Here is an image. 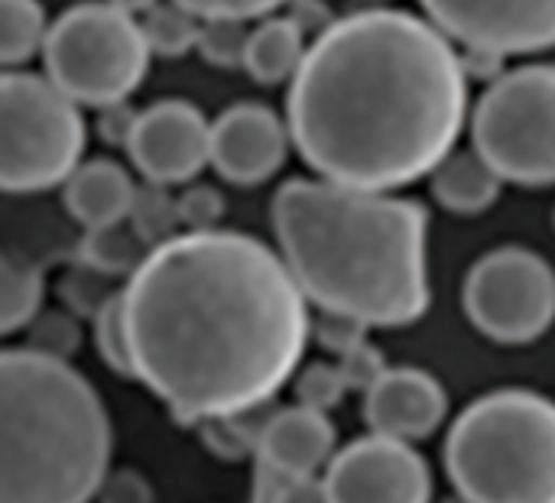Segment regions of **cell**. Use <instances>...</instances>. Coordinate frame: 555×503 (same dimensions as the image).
Here are the masks:
<instances>
[{
  "label": "cell",
  "mask_w": 555,
  "mask_h": 503,
  "mask_svg": "<svg viewBox=\"0 0 555 503\" xmlns=\"http://www.w3.org/2000/svg\"><path fill=\"white\" fill-rule=\"evenodd\" d=\"M98 503H153V485L133 472V468H120V472H111Z\"/></svg>",
  "instance_id": "e575fe53"
},
{
  "label": "cell",
  "mask_w": 555,
  "mask_h": 503,
  "mask_svg": "<svg viewBox=\"0 0 555 503\" xmlns=\"http://www.w3.org/2000/svg\"><path fill=\"white\" fill-rule=\"evenodd\" d=\"M130 224L150 247L172 241L176 234H182L179 195H172L169 185L143 182L137 192V202H133V211H130Z\"/></svg>",
  "instance_id": "603a6c76"
},
{
  "label": "cell",
  "mask_w": 555,
  "mask_h": 503,
  "mask_svg": "<svg viewBox=\"0 0 555 503\" xmlns=\"http://www.w3.org/2000/svg\"><path fill=\"white\" fill-rule=\"evenodd\" d=\"M364 420L371 433L416 446L446 426L449 394L442 381L423 367H387L364 394Z\"/></svg>",
  "instance_id": "5bb4252c"
},
{
  "label": "cell",
  "mask_w": 555,
  "mask_h": 503,
  "mask_svg": "<svg viewBox=\"0 0 555 503\" xmlns=\"http://www.w3.org/2000/svg\"><path fill=\"white\" fill-rule=\"evenodd\" d=\"M185 10H192L202 20H215V16H228V20H267L273 16L280 7H286L289 0H176Z\"/></svg>",
  "instance_id": "1f68e13d"
},
{
  "label": "cell",
  "mask_w": 555,
  "mask_h": 503,
  "mask_svg": "<svg viewBox=\"0 0 555 503\" xmlns=\"http://www.w3.org/2000/svg\"><path fill=\"white\" fill-rule=\"evenodd\" d=\"M426 16L455 42L501 55L555 49V0H420Z\"/></svg>",
  "instance_id": "8fae6325"
},
{
  "label": "cell",
  "mask_w": 555,
  "mask_h": 503,
  "mask_svg": "<svg viewBox=\"0 0 555 503\" xmlns=\"http://www.w3.org/2000/svg\"><path fill=\"white\" fill-rule=\"evenodd\" d=\"M338 367H341V374H345V381H348L351 390H364L367 394L384 377L387 361H384V354L371 341H364V345L351 348L348 354H341L338 358Z\"/></svg>",
  "instance_id": "d6a6232c"
},
{
  "label": "cell",
  "mask_w": 555,
  "mask_h": 503,
  "mask_svg": "<svg viewBox=\"0 0 555 503\" xmlns=\"http://www.w3.org/2000/svg\"><path fill=\"white\" fill-rule=\"evenodd\" d=\"M472 146L504 182L555 185V65L507 68L472 111Z\"/></svg>",
  "instance_id": "ba28073f"
},
{
  "label": "cell",
  "mask_w": 555,
  "mask_h": 503,
  "mask_svg": "<svg viewBox=\"0 0 555 503\" xmlns=\"http://www.w3.org/2000/svg\"><path fill=\"white\" fill-rule=\"evenodd\" d=\"M133 381L179 423L244 416L296 374L309 299L280 250L244 231H182L120 286Z\"/></svg>",
  "instance_id": "6da1fadb"
},
{
  "label": "cell",
  "mask_w": 555,
  "mask_h": 503,
  "mask_svg": "<svg viewBox=\"0 0 555 503\" xmlns=\"http://www.w3.org/2000/svg\"><path fill=\"white\" fill-rule=\"evenodd\" d=\"M289 10H286V16H293L296 20V26L309 36V39H315V36H322L338 16H332L328 13V7L322 3V0H289L286 3Z\"/></svg>",
  "instance_id": "74e56055"
},
{
  "label": "cell",
  "mask_w": 555,
  "mask_h": 503,
  "mask_svg": "<svg viewBox=\"0 0 555 503\" xmlns=\"http://www.w3.org/2000/svg\"><path fill=\"white\" fill-rule=\"evenodd\" d=\"M49 29H52V23L39 0H0L3 68H23L33 55H42Z\"/></svg>",
  "instance_id": "44dd1931"
},
{
  "label": "cell",
  "mask_w": 555,
  "mask_h": 503,
  "mask_svg": "<svg viewBox=\"0 0 555 503\" xmlns=\"http://www.w3.org/2000/svg\"><path fill=\"white\" fill-rule=\"evenodd\" d=\"M29 328H33L29 348H36V351H46V354L68 361V354L78 345V325L68 312H42Z\"/></svg>",
  "instance_id": "4dcf8cb0"
},
{
  "label": "cell",
  "mask_w": 555,
  "mask_h": 503,
  "mask_svg": "<svg viewBox=\"0 0 555 503\" xmlns=\"http://www.w3.org/2000/svg\"><path fill=\"white\" fill-rule=\"evenodd\" d=\"M433 198L462 218L485 215L504 189L501 172L472 146V150H452L429 176Z\"/></svg>",
  "instance_id": "e0dca14e"
},
{
  "label": "cell",
  "mask_w": 555,
  "mask_h": 503,
  "mask_svg": "<svg viewBox=\"0 0 555 503\" xmlns=\"http://www.w3.org/2000/svg\"><path fill=\"white\" fill-rule=\"evenodd\" d=\"M247 46H250V29H247L244 20H228V16L202 20V36H198L195 52L208 65H215V68H244Z\"/></svg>",
  "instance_id": "d4e9b609"
},
{
  "label": "cell",
  "mask_w": 555,
  "mask_h": 503,
  "mask_svg": "<svg viewBox=\"0 0 555 503\" xmlns=\"http://www.w3.org/2000/svg\"><path fill=\"white\" fill-rule=\"evenodd\" d=\"M127 156L146 182L189 185L211 166V120L182 98H166L137 114Z\"/></svg>",
  "instance_id": "7c38bea8"
},
{
  "label": "cell",
  "mask_w": 555,
  "mask_h": 503,
  "mask_svg": "<svg viewBox=\"0 0 555 503\" xmlns=\"http://www.w3.org/2000/svg\"><path fill=\"white\" fill-rule=\"evenodd\" d=\"M309 46H312V39L296 26L293 16L273 13L250 29L244 72L260 85L293 81L309 55Z\"/></svg>",
  "instance_id": "ac0fdd59"
},
{
  "label": "cell",
  "mask_w": 555,
  "mask_h": 503,
  "mask_svg": "<svg viewBox=\"0 0 555 503\" xmlns=\"http://www.w3.org/2000/svg\"><path fill=\"white\" fill-rule=\"evenodd\" d=\"M338 455V433L328 413L312 407H286L260 423L257 462L283 478L325 475Z\"/></svg>",
  "instance_id": "9a60e30c"
},
{
  "label": "cell",
  "mask_w": 555,
  "mask_h": 503,
  "mask_svg": "<svg viewBox=\"0 0 555 503\" xmlns=\"http://www.w3.org/2000/svg\"><path fill=\"white\" fill-rule=\"evenodd\" d=\"M146 42L153 49V55L163 59H179L198 49V36H202V16H195L192 10H185L176 0H159L153 10H146L140 16Z\"/></svg>",
  "instance_id": "7402d4cb"
},
{
  "label": "cell",
  "mask_w": 555,
  "mask_h": 503,
  "mask_svg": "<svg viewBox=\"0 0 555 503\" xmlns=\"http://www.w3.org/2000/svg\"><path fill=\"white\" fill-rule=\"evenodd\" d=\"M361 7H390L393 0H358Z\"/></svg>",
  "instance_id": "ab89813d"
},
{
  "label": "cell",
  "mask_w": 555,
  "mask_h": 503,
  "mask_svg": "<svg viewBox=\"0 0 555 503\" xmlns=\"http://www.w3.org/2000/svg\"><path fill=\"white\" fill-rule=\"evenodd\" d=\"M182 231H215L224 218V195L215 185H185L179 192Z\"/></svg>",
  "instance_id": "f546056e"
},
{
  "label": "cell",
  "mask_w": 555,
  "mask_h": 503,
  "mask_svg": "<svg viewBox=\"0 0 555 503\" xmlns=\"http://www.w3.org/2000/svg\"><path fill=\"white\" fill-rule=\"evenodd\" d=\"M137 114H140V111L127 107V101L107 104V107H101V114H98V133H101L111 146H127L130 133H133V124H137Z\"/></svg>",
  "instance_id": "8d00e7d4"
},
{
  "label": "cell",
  "mask_w": 555,
  "mask_h": 503,
  "mask_svg": "<svg viewBox=\"0 0 555 503\" xmlns=\"http://www.w3.org/2000/svg\"><path fill=\"white\" fill-rule=\"evenodd\" d=\"M114 429L72 361L29 345L0 354V503H91L111 475Z\"/></svg>",
  "instance_id": "277c9868"
},
{
  "label": "cell",
  "mask_w": 555,
  "mask_h": 503,
  "mask_svg": "<svg viewBox=\"0 0 555 503\" xmlns=\"http://www.w3.org/2000/svg\"><path fill=\"white\" fill-rule=\"evenodd\" d=\"M140 185L133 182L130 169L117 159H88L81 163L72 179L62 185V198L68 215L85 228H107L130 218Z\"/></svg>",
  "instance_id": "2e32d148"
},
{
  "label": "cell",
  "mask_w": 555,
  "mask_h": 503,
  "mask_svg": "<svg viewBox=\"0 0 555 503\" xmlns=\"http://www.w3.org/2000/svg\"><path fill=\"white\" fill-rule=\"evenodd\" d=\"M107 283H111V276H104V273H98V270H91V267H85V263L78 260L75 270L62 280V296H65L68 309H72L75 315L94 319L98 309L117 293V289H107Z\"/></svg>",
  "instance_id": "f1b7e54d"
},
{
  "label": "cell",
  "mask_w": 555,
  "mask_h": 503,
  "mask_svg": "<svg viewBox=\"0 0 555 503\" xmlns=\"http://www.w3.org/2000/svg\"><path fill=\"white\" fill-rule=\"evenodd\" d=\"M114 7H120V10H127V13H133V16H143L146 10H153L159 0H111Z\"/></svg>",
  "instance_id": "f35d334b"
},
{
  "label": "cell",
  "mask_w": 555,
  "mask_h": 503,
  "mask_svg": "<svg viewBox=\"0 0 555 503\" xmlns=\"http://www.w3.org/2000/svg\"><path fill=\"white\" fill-rule=\"evenodd\" d=\"M507 55L494 52V49H481V46H462V65L468 81H481L485 88L494 85L504 72H507Z\"/></svg>",
  "instance_id": "d590c367"
},
{
  "label": "cell",
  "mask_w": 555,
  "mask_h": 503,
  "mask_svg": "<svg viewBox=\"0 0 555 503\" xmlns=\"http://www.w3.org/2000/svg\"><path fill=\"white\" fill-rule=\"evenodd\" d=\"M348 390L351 387H348L338 361L335 364L315 361V364L299 367V374H296V403L312 407V410H322V413H332L345 400Z\"/></svg>",
  "instance_id": "484cf974"
},
{
  "label": "cell",
  "mask_w": 555,
  "mask_h": 503,
  "mask_svg": "<svg viewBox=\"0 0 555 503\" xmlns=\"http://www.w3.org/2000/svg\"><path fill=\"white\" fill-rule=\"evenodd\" d=\"M462 309L485 338L533 345L555 325V267L533 247H494L472 263Z\"/></svg>",
  "instance_id": "9c48e42d"
},
{
  "label": "cell",
  "mask_w": 555,
  "mask_h": 503,
  "mask_svg": "<svg viewBox=\"0 0 555 503\" xmlns=\"http://www.w3.org/2000/svg\"><path fill=\"white\" fill-rule=\"evenodd\" d=\"M42 299L46 273L29 260L7 254L0 260V332L13 335L29 328L42 315Z\"/></svg>",
  "instance_id": "d6986e66"
},
{
  "label": "cell",
  "mask_w": 555,
  "mask_h": 503,
  "mask_svg": "<svg viewBox=\"0 0 555 503\" xmlns=\"http://www.w3.org/2000/svg\"><path fill=\"white\" fill-rule=\"evenodd\" d=\"M468 88L462 49L429 16L361 7L312 39L286 124L319 179L400 192L459 150Z\"/></svg>",
  "instance_id": "7a4b0ae2"
},
{
  "label": "cell",
  "mask_w": 555,
  "mask_h": 503,
  "mask_svg": "<svg viewBox=\"0 0 555 503\" xmlns=\"http://www.w3.org/2000/svg\"><path fill=\"white\" fill-rule=\"evenodd\" d=\"M312 335L328 348L335 351L338 358L348 354L351 348L364 345L367 338V325L354 322V319H345V315H332V312H319V319L312 322Z\"/></svg>",
  "instance_id": "836d02e7"
},
{
  "label": "cell",
  "mask_w": 555,
  "mask_h": 503,
  "mask_svg": "<svg viewBox=\"0 0 555 503\" xmlns=\"http://www.w3.org/2000/svg\"><path fill=\"white\" fill-rule=\"evenodd\" d=\"M449 503H468V501H465V498H459V494H455V501H449Z\"/></svg>",
  "instance_id": "60d3db41"
},
{
  "label": "cell",
  "mask_w": 555,
  "mask_h": 503,
  "mask_svg": "<svg viewBox=\"0 0 555 503\" xmlns=\"http://www.w3.org/2000/svg\"><path fill=\"white\" fill-rule=\"evenodd\" d=\"M88 124L81 104L46 72L7 68L0 81V185L36 195L65 185L81 166Z\"/></svg>",
  "instance_id": "8992f818"
},
{
  "label": "cell",
  "mask_w": 555,
  "mask_h": 503,
  "mask_svg": "<svg viewBox=\"0 0 555 503\" xmlns=\"http://www.w3.org/2000/svg\"><path fill=\"white\" fill-rule=\"evenodd\" d=\"M150 250L153 247L137 234V228L127 218L120 224L85 231V241L78 244V260L111 280H120V276H133L137 267L150 257Z\"/></svg>",
  "instance_id": "ffe728a7"
},
{
  "label": "cell",
  "mask_w": 555,
  "mask_h": 503,
  "mask_svg": "<svg viewBox=\"0 0 555 503\" xmlns=\"http://www.w3.org/2000/svg\"><path fill=\"white\" fill-rule=\"evenodd\" d=\"M446 472L468 503H555V400L530 387L478 397L449 426Z\"/></svg>",
  "instance_id": "5b68a950"
},
{
  "label": "cell",
  "mask_w": 555,
  "mask_h": 503,
  "mask_svg": "<svg viewBox=\"0 0 555 503\" xmlns=\"http://www.w3.org/2000/svg\"><path fill=\"white\" fill-rule=\"evenodd\" d=\"M273 234L319 312L367 328H406L429 312V211L416 198L289 179L273 195Z\"/></svg>",
  "instance_id": "3957f363"
},
{
  "label": "cell",
  "mask_w": 555,
  "mask_h": 503,
  "mask_svg": "<svg viewBox=\"0 0 555 503\" xmlns=\"http://www.w3.org/2000/svg\"><path fill=\"white\" fill-rule=\"evenodd\" d=\"M254 503H332L328 485L315 478H283L257 462V501Z\"/></svg>",
  "instance_id": "4316f807"
},
{
  "label": "cell",
  "mask_w": 555,
  "mask_h": 503,
  "mask_svg": "<svg viewBox=\"0 0 555 503\" xmlns=\"http://www.w3.org/2000/svg\"><path fill=\"white\" fill-rule=\"evenodd\" d=\"M247 416L250 413H244V416H218V420L202 423L205 446L221 459H244L247 452H257L260 426H250Z\"/></svg>",
  "instance_id": "83f0119b"
},
{
  "label": "cell",
  "mask_w": 555,
  "mask_h": 503,
  "mask_svg": "<svg viewBox=\"0 0 555 503\" xmlns=\"http://www.w3.org/2000/svg\"><path fill=\"white\" fill-rule=\"evenodd\" d=\"M91 338L98 358L120 377H133V361H130V341L124 328V306H120V289L98 309L91 319Z\"/></svg>",
  "instance_id": "cb8c5ba5"
},
{
  "label": "cell",
  "mask_w": 555,
  "mask_h": 503,
  "mask_svg": "<svg viewBox=\"0 0 555 503\" xmlns=\"http://www.w3.org/2000/svg\"><path fill=\"white\" fill-rule=\"evenodd\" d=\"M153 49L140 16L111 0H81L52 20L42 72L81 107L127 101L150 72Z\"/></svg>",
  "instance_id": "52a82bcc"
},
{
  "label": "cell",
  "mask_w": 555,
  "mask_h": 503,
  "mask_svg": "<svg viewBox=\"0 0 555 503\" xmlns=\"http://www.w3.org/2000/svg\"><path fill=\"white\" fill-rule=\"evenodd\" d=\"M332 503H433V472L413 442L367 433L325 468Z\"/></svg>",
  "instance_id": "30bf717a"
},
{
  "label": "cell",
  "mask_w": 555,
  "mask_h": 503,
  "mask_svg": "<svg viewBox=\"0 0 555 503\" xmlns=\"http://www.w3.org/2000/svg\"><path fill=\"white\" fill-rule=\"evenodd\" d=\"M293 146L289 124L267 104L241 101L211 120V166L231 185L273 179Z\"/></svg>",
  "instance_id": "4fadbf2b"
}]
</instances>
